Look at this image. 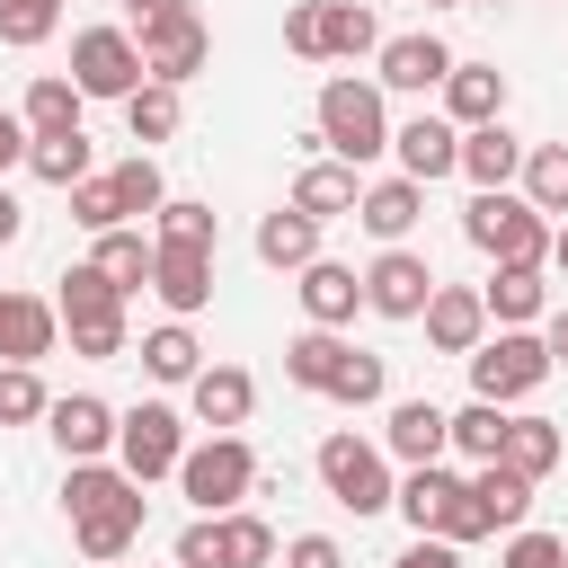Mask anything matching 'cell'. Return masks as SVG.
Listing matches in <instances>:
<instances>
[{"label": "cell", "instance_id": "obj_46", "mask_svg": "<svg viewBox=\"0 0 568 568\" xmlns=\"http://www.w3.org/2000/svg\"><path fill=\"white\" fill-rule=\"evenodd\" d=\"M435 541H453V550H462V541H488V515H479V497H470V479H462V488H453V506L435 515Z\"/></svg>", "mask_w": 568, "mask_h": 568}, {"label": "cell", "instance_id": "obj_47", "mask_svg": "<svg viewBox=\"0 0 568 568\" xmlns=\"http://www.w3.org/2000/svg\"><path fill=\"white\" fill-rule=\"evenodd\" d=\"M497 568H568V541L524 524V532H506V559H497Z\"/></svg>", "mask_w": 568, "mask_h": 568}, {"label": "cell", "instance_id": "obj_7", "mask_svg": "<svg viewBox=\"0 0 568 568\" xmlns=\"http://www.w3.org/2000/svg\"><path fill=\"white\" fill-rule=\"evenodd\" d=\"M133 53H142V80H169V89H186V80L213 62V36H204V18H195L186 0H169V9H151V18H142Z\"/></svg>", "mask_w": 568, "mask_h": 568}, {"label": "cell", "instance_id": "obj_52", "mask_svg": "<svg viewBox=\"0 0 568 568\" xmlns=\"http://www.w3.org/2000/svg\"><path fill=\"white\" fill-rule=\"evenodd\" d=\"M18 231H27V204H18V195H9V186H0V248H9V240H18Z\"/></svg>", "mask_w": 568, "mask_h": 568}, {"label": "cell", "instance_id": "obj_27", "mask_svg": "<svg viewBox=\"0 0 568 568\" xmlns=\"http://www.w3.org/2000/svg\"><path fill=\"white\" fill-rule=\"evenodd\" d=\"M541 302H550V293H541V266H497V275L479 284V311H488L497 328H532Z\"/></svg>", "mask_w": 568, "mask_h": 568}, {"label": "cell", "instance_id": "obj_44", "mask_svg": "<svg viewBox=\"0 0 568 568\" xmlns=\"http://www.w3.org/2000/svg\"><path fill=\"white\" fill-rule=\"evenodd\" d=\"M71 222H80V231H124V204H115V178H98V169H89V178L71 186Z\"/></svg>", "mask_w": 568, "mask_h": 568}, {"label": "cell", "instance_id": "obj_25", "mask_svg": "<svg viewBox=\"0 0 568 568\" xmlns=\"http://www.w3.org/2000/svg\"><path fill=\"white\" fill-rule=\"evenodd\" d=\"M444 444H453V435H444V408H435V399H399V408H390V426H382V453H390V462H408V470L444 462Z\"/></svg>", "mask_w": 568, "mask_h": 568}, {"label": "cell", "instance_id": "obj_16", "mask_svg": "<svg viewBox=\"0 0 568 568\" xmlns=\"http://www.w3.org/2000/svg\"><path fill=\"white\" fill-rule=\"evenodd\" d=\"M390 151H399V178H417V186H435V178L462 169V133H453L444 115H408V124L390 133Z\"/></svg>", "mask_w": 568, "mask_h": 568}, {"label": "cell", "instance_id": "obj_53", "mask_svg": "<svg viewBox=\"0 0 568 568\" xmlns=\"http://www.w3.org/2000/svg\"><path fill=\"white\" fill-rule=\"evenodd\" d=\"M550 266L568 275V222H550Z\"/></svg>", "mask_w": 568, "mask_h": 568}, {"label": "cell", "instance_id": "obj_3", "mask_svg": "<svg viewBox=\"0 0 568 568\" xmlns=\"http://www.w3.org/2000/svg\"><path fill=\"white\" fill-rule=\"evenodd\" d=\"M462 240L497 266H550V222L524 195H470L462 204Z\"/></svg>", "mask_w": 568, "mask_h": 568}, {"label": "cell", "instance_id": "obj_6", "mask_svg": "<svg viewBox=\"0 0 568 568\" xmlns=\"http://www.w3.org/2000/svg\"><path fill=\"white\" fill-rule=\"evenodd\" d=\"M178 488L195 497V515H240V497L257 488V453L240 435H204V444H186Z\"/></svg>", "mask_w": 568, "mask_h": 568}, {"label": "cell", "instance_id": "obj_39", "mask_svg": "<svg viewBox=\"0 0 568 568\" xmlns=\"http://www.w3.org/2000/svg\"><path fill=\"white\" fill-rule=\"evenodd\" d=\"M178 115H186V106H178V89H169V80H142V89L124 98L133 142H169V133H178Z\"/></svg>", "mask_w": 568, "mask_h": 568}, {"label": "cell", "instance_id": "obj_4", "mask_svg": "<svg viewBox=\"0 0 568 568\" xmlns=\"http://www.w3.org/2000/svg\"><path fill=\"white\" fill-rule=\"evenodd\" d=\"M53 311H62V328H71V355H89V364L124 355V293H115L98 266H71L62 293H53Z\"/></svg>", "mask_w": 568, "mask_h": 568}, {"label": "cell", "instance_id": "obj_14", "mask_svg": "<svg viewBox=\"0 0 568 568\" xmlns=\"http://www.w3.org/2000/svg\"><path fill=\"white\" fill-rule=\"evenodd\" d=\"M444 71H453V53H444V36H382V71H373V89H408V98H426V89H444Z\"/></svg>", "mask_w": 568, "mask_h": 568}, {"label": "cell", "instance_id": "obj_17", "mask_svg": "<svg viewBox=\"0 0 568 568\" xmlns=\"http://www.w3.org/2000/svg\"><path fill=\"white\" fill-rule=\"evenodd\" d=\"M417 320H426V346H435V355H470V346L488 337V311H479L470 284H435Z\"/></svg>", "mask_w": 568, "mask_h": 568}, {"label": "cell", "instance_id": "obj_22", "mask_svg": "<svg viewBox=\"0 0 568 568\" xmlns=\"http://www.w3.org/2000/svg\"><path fill=\"white\" fill-rule=\"evenodd\" d=\"M293 293H302V311H311V328H346V320L364 311V275H355V266H337V257H311Z\"/></svg>", "mask_w": 568, "mask_h": 568}, {"label": "cell", "instance_id": "obj_51", "mask_svg": "<svg viewBox=\"0 0 568 568\" xmlns=\"http://www.w3.org/2000/svg\"><path fill=\"white\" fill-rule=\"evenodd\" d=\"M18 160H27V124L0 106V169H18Z\"/></svg>", "mask_w": 568, "mask_h": 568}, {"label": "cell", "instance_id": "obj_54", "mask_svg": "<svg viewBox=\"0 0 568 568\" xmlns=\"http://www.w3.org/2000/svg\"><path fill=\"white\" fill-rule=\"evenodd\" d=\"M124 9H133V18H151V9H169V0H124Z\"/></svg>", "mask_w": 568, "mask_h": 568}, {"label": "cell", "instance_id": "obj_9", "mask_svg": "<svg viewBox=\"0 0 568 568\" xmlns=\"http://www.w3.org/2000/svg\"><path fill=\"white\" fill-rule=\"evenodd\" d=\"M115 462H124V479H169L178 462H186V417L169 408V399H142V408H124L115 417Z\"/></svg>", "mask_w": 568, "mask_h": 568}, {"label": "cell", "instance_id": "obj_19", "mask_svg": "<svg viewBox=\"0 0 568 568\" xmlns=\"http://www.w3.org/2000/svg\"><path fill=\"white\" fill-rule=\"evenodd\" d=\"M44 426H53L62 462H98V453L115 444V408H106L98 390H71V399H53V408H44Z\"/></svg>", "mask_w": 568, "mask_h": 568}, {"label": "cell", "instance_id": "obj_15", "mask_svg": "<svg viewBox=\"0 0 568 568\" xmlns=\"http://www.w3.org/2000/svg\"><path fill=\"white\" fill-rule=\"evenodd\" d=\"M444 124H453V133L506 124V71H497V62H453V71H444Z\"/></svg>", "mask_w": 568, "mask_h": 568}, {"label": "cell", "instance_id": "obj_1", "mask_svg": "<svg viewBox=\"0 0 568 568\" xmlns=\"http://www.w3.org/2000/svg\"><path fill=\"white\" fill-rule=\"evenodd\" d=\"M62 506H71V541L89 550V559H124L133 541H142V479H124V470H106V462H71L62 470Z\"/></svg>", "mask_w": 568, "mask_h": 568}, {"label": "cell", "instance_id": "obj_42", "mask_svg": "<svg viewBox=\"0 0 568 568\" xmlns=\"http://www.w3.org/2000/svg\"><path fill=\"white\" fill-rule=\"evenodd\" d=\"M390 390V373H382V355H364V346H346V364H337V382H328V399L337 408H373Z\"/></svg>", "mask_w": 568, "mask_h": 568}, {"label": "cell", "instance_id": "obj_18", "mask_svg": "<svg viewBox=\"0 0 568 568\" xmlns=\"http://www.w3.org/2000/svg\"><path fill=\"white\" fill-rule=\"evenodd\" d=\"M186 408H195L213 435H240V426H248V408H257V382H248L240 364H204V373L186 382Z\"/></svg>", "mask_w": 568, "mask_h": 568}, {"label": "cell", "instance_id": "obj_2", "mask_svg": "<svg viewBox=\"0 0 568 568\" xmlns=\"http://www.w3.org/2000/svg\"><path fill=\"white\" fill-rule=\"evenodd\" d=\"M320 142H328L346 169L382 160V151H390V115H382V89H373V80H355V71H337V80L320 89Z\"/></svg>", "mask_w": 568, "mask_h": 568}, {"label": "cell", "instance_id": "obj_49", "mask_svg": "<svg viewBox=\"0 0 568 568\" xmlns=\"http://www.w3.org/2000/svg\"><path fill=\"white\" fill-rule=\"evenodd\" d=\"M390 568H462V550H453V541H435V532H417V541H408Z\"/></svg>", "mask_w": 568, "mask_h": 568}, {"label": "cell", "instance_id": "obj_11", "mask_svg": "<svg viewBox=\"0 0 568 568\" xmlns=\"http://www.w3.org/2000/svg\"><path fill=\"white\" fill-rule=\"evenodd\" d=\"M71 89L80 98H133L142 89V53L124 27H80L71 36Z\"/></svg>", "mask_w": 568, "mask_h": 568}, {"label": "cell", "instance_id": "obj_24", "mask_svg": "<svg viewBox=\"0 0 568 568\" xmlns=\"http://www.w3.org/2000/svg\"><path fill=\"white\" fill-rule=\"evenodd\" d=\"M462 178H470L479 195H506V186L524 178V142H515L506 124H470V133H462Z\"/></svg>", "mask_w": 568, "mask_h": 568}, {"label": "cell", "instance_id": "obj_28", "mask_svg": "<svg viewBox=\"0 0 568 568\" xmlns=\"http://www.w3.org/2000/svg\"><path fill=\"white\" fill-rule=\"evenodd\" d=\"M355 169L346 160H311L302 178H293V213H311V222H337V213H355Z\"/></svg>", "mask_w": 568, "mask_h": 568}, {"label": "cell", "instance_id": "obj_43", "mask_svg": "<svg viewBox=\"0 0 568 568\" xmlns=\"http://www.w3.org/2000/svg\"><path fill=\"white\" fill-rule=\"evenodd\" d=\"M53 399H44V382H36V364H0V426H36Z\"/></svg>", "mask_w": 568, "mask_h": 568}, {"label": "cell", "instance_id": "obj_45", "mask_svg": "<svg viewBox=\"0 0 568 568\" xmlns=\"http://www.w3.org/2000/svg\"><path fill=\"white\" fill-rule=\"evenodd\" d=\"M151 222H160V240H178V248H213V204H195V195H169Z\"/></svg>", "mask_w": 568, "mask_h": 568}, {"label": "cell", "instance_id": "obj_21", "mask_svg": "<svg viewBox=\"0 0 568 568\" xmlns=\"http://www.w3.org/2000/svg\"><path fill=\"white\" fill-rule=\"evenodd\" d=\"M417 213H426V186H417V178H382V186H364V195H355V222H364L382 248H408Z\"/></svg>", "mask_w": 568, "mask_h": 568}, {"label": "cell", "instance_id": "obj_34", "mask_svg": "<svg viewBox=\"0 0 568 568\" xmlns=\"http://www.w3.org/2000/svg\"><path fill=\"white\" fill-rule=\"evenodd\" d=\"M142 373H151V382H195V373H204V346H195V328H186V320L151 328V337H142Z\"/></svg>", "mask_w": 568, "mask_h": 568}, {"label": "cell", "instance_id": "obj_20", "mask_svg": "<svg viewBox=\"0 0 568 568\" xmlns=\"http://www.w3.org/2000/svg\"><path fill=\"white\" fill-rule=\"evenodd\" d=\"M62 337V311L36 293H0V364H44Z\"/></svg>", "mask_w": 568, "mask_h": 568}, {"label": "cell", "instance_id": "obj_13", "mask_svg": "<svg viewBox=\"0 0 568 568\" xmlns=\"http://www.w3.org/2000/svg\"><path fill=\"white\" fill-rule=\"evenodd\" d=\"M151 293H160L178 320H195V311L213 302V248H178V240H151Z\"/></svg>", "mask_w": 568, "mask_h": 568}, {"label": "cell", "instance_id": "obj_26", "mask_svg": "<svg viewBox=\"0 0 568 568\" xmlns=\"http://www.w3.org/2000/svg\"><path fill=\"white\" fill-rule=\"evenodd\" d=\"M559 453H568V435H559L550 417H506L497 470H515V479H550V470H559Z\"/></svg>", "mask_w": 568, "mask_h": 568}, {"label": "cell", "instance_id": "obj_36", "mask_svg": "<svg viewBox=\"0 0 568 568\" xmlns=\"http://www.w3.org/2000/svg\"><path fill=\"white\" fill-rule=\"evenodd\" d=\"M27 169L71 195V186L89 178V133H36V142H27Z\"/></svg>", "mask_w": 568, "mask_h": 568}, {"label": "cell", "instance_id": "obj_40", "mask_svg": "<svg viewBox=\"0 0 568 568\" xmlns=\"http://www.w3.org/2000/svg\"><path fill=\"white\" fill-rule=\"evenodd\" d=\"M106 178H115V204H124V222L169 204V178H160V160H151V151H133V160H124V169H106Z\"/></svg>", "mask_w": 568, "mask_h": 568}, {"label": "cell", "instance_id": "obj_48", "mask_svg": "<svg viewBox=\"0 0 568 568\" xmlns=\"http://www.w3.org/2000/svg\"><path fill=\"white\" fill-rule=\"evenodd\" d=\"M284 568H346V550H337L328 532H293V541H284Z\"/></svg>", "mask_w": 568, "mask_h": 568}, {"label": "cell", "instance_id": "obj_29", "mask_svg": "<svg viewBox=\"0 0 568 568\" xmlns=\"http://www.w3.org/2000/svg\"><path fill=\"white\" fill-rule=\"evenodd\" d=\"M524 204L541 222H568V142H524Z\"/></svg>", "mask_w": 568, "mask_h": 568}, {"label": "cell", "instance_id": "obj_56", "mask_svg": "<svg viewBox=\"0 0 568 568\" xmlns=\"http://www.w3.org/2000/svg\"><path fill=\"white\" fill-rule=\"evenodd\" d=\"M462 9H488V0H462Z\"/></svg>", "mask_w": 568, "mask_h": 568}, {"label": "cell", "instance_id": "obj_8", "mask_svg": "<svg viewBox=\"0 0 568 568\" xmlns=\"http://www.w3.org/2000/svg\"><path fill=\"white\" fill-rule=\"evenodd\" d=\"M320 488H328L346 515H382L399 479H390V453H382V444H364V435L337 426V435L320 444Z\"/></svg>", "mask_w": 568, "mask_h": 568}, {"label": "cell", "instance_id": "obj_30", "mask_svg": "<svg viewBox=\"0 0 568 568\" xmlns=\"http://www.w3.org/2000/svg\"><path fill=\"white\" fill-rule=\"evenodd\" d=\"M80 106H89V98H80V89H71L62 71H44V80L27 89L18 124H27V142H36V133H80Z\"/></svg>", "mask_w": 568, "mask_h": 568}, {"label": "cell", "instance_id": "obj_41", "mask_svg": "<svg viewBox=\"0 0 568 568\" xmlns=\"http://www.w3.org/2000/svg\"><path fill=\"white\" fill-rule=\"evenodd\" d=\"M53 27H62V0H0V44L9 53H36Z\"/></svg>", "mask_w": 568, "mask_h": 568}, {"label": "cell", "instance_id": "obj_31", "mask_svg": "<svg viewBox=\"0 0 568 568\" xmlns=\"http://www.w3.org/2000/svg\"><path fill=\"white\" fill-rule=\"evenodd\" d=\"M257 257L302 275V266L320 257V222H311V213H293V204H284V213H266V222H257Z\"/></svg>", "mask_w": 568, "mask_h": 568}, {"label": "cell", "instance_id": "obj_23", "mask_svg": "<svg viewBox=\"0 0 568 568\" xmlns=\"http://www.w3.org/2000/svg\"><path fill=\"white\" fill-rule=\"evenodd\" d=\"M311 36H320V62H355V53H382V27L364 0H311Z\"/></svg>", "mask_w": 568, "mask_h": 568}, {"label": "cell", "instance_id": "obj_12", "mask_svg": "<svg viewBox=\"0 0 568 568\" xmlns=\"http://www.w3.org/2000/svg\"><path fill=\"white\" fill-rule=\"evenodd\" d=\"M426 293H435V266H426L417 248H382V257L364 266V311H382V320H417Z\"/></svg>", "mask_w": 568, "mask_h": 568}, {"label": "cell", "instance_id": "obj_35", "mask_svg": "<svg viewBox=\"0 0 568 568\" xmlns=\"http://www.w3.org/2000/svg\"><path fill=\"white\" fill-rule=\"evenodd\" d=\"M453 488H462V479H453L444 462H426V470H408V479L390 488V506L408 515V532H435V515L453 506Z\"/></svg>", "mask_w": 568, "mask_h": 568}, {"label": "cell", "instance_id": "obj_5", "mask_svg": "<svg viewBox=\"0 0 568 568\" xmlns=\"http://www.w3.org/2000/svg\"><path fill=\"white\" fill-rule=\"evenodd\" d=\"M541 382H550V355H541V337H532V328H497V337H479V346H470V399L515 408V399H532Z\"/></svg>", "mask_w": 568, "mask_h": 568}, {"label": "cell", "instance_id": "obj_38", "mask_svg": "<svg viewBox=\"0 0 568 568\" xmlns=\"http://www.w3.org/2000/svg\"><path fill=\"white\" fill-rule=\"evenodd\" d=\"M506 417H515V408H488V399H470V408H453V417H444V435H453V453H470V462H497V444H506Z\"/></svg>", "mask_w": 568, "mask_h": 568}, {"label": "cell", "instance_id": "obj_55", "mask_svg": "<svg viewBox=\"0 0 568 568\" xmlns=\"http://www.w3.org/2000/svg\"><path fill=\"white\" fill-rule=\"evenodd\" d=\"M426 9H462V0H426Z\"/></svg>", "mask_w": 568, "mask_h": 568}, {"label": "cell", "instance_id": "obj_10", "mask_svg": "<svg viewBox=\"0 0 568 568\" xmlns=\"http://www.w3.org/2000/svg\"><path fill=\"white\" fill-rule=\"evenodd\" d=\"M266 559H275L266 515H195L178 532V568H266Z\"/></svg>", "mask_w": 568, "mask_h": 568}, {"label": "cell", "instance_id": "obj_33", "mask_svg": "<svg viewBox=\"0 0 568 568\" xmlns=\"http://www.w3.org/2000/svg\"><path fill=\"white\" fill-rule=\"evenodd\" d=\"M470 497H479L488 532H524V515H532V479H515V470H497V462H479Z\"/></svg>", "mask_w": 568, "mask_h": 568}, {"label": "cell", "instance_id": "obj_50", "mask_svg": "<svg viewBox=\"0 0 568 568\" xmlns=\"http://www.w3.org/2000/svg\"><path fill=\"white\" fill-rule=\"evenodd\" d=\"M541 355H550V373L568 364V311H550V320H541Z\"/></svg>", "mask_w": 568, "mask_h": 568}, {"label": "cell", "instance_id": "obj_37", "mask_svg": "<svg viewBox=\"0 0 568 568\" xmlns=\"http://www.w3.org/2000/svg\"><path fill=\"white\" fill-rule=\"evenodd\" d=\"M89 266H98L115 293H133V284H151V240H142V231H98Z\"/></svg>", "mask_w": 568, "mask_h": 568}, {"label": "cell", "instance_id": "obj_32", "mask_svg": "<svg viewBox=\"0 0 568 568\" xmlns=\"http://www.w3.org/2000/svg\"><path fill=\"white\" fill-rule=\"evenodd\" d=\"M337 364H346V337H337V328H302V337L284 346V382H302V390H320V399H328Z\"/></svg>", "mask_w": 568, "mask_h": 568}]
</instances>
